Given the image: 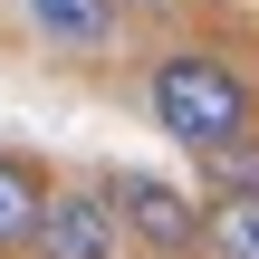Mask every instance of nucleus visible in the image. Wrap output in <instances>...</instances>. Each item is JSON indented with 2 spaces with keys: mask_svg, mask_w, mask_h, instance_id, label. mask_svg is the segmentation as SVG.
Segmentation results:
<instances>
[{
  "mask_svg": "<svg viewBox=\"0 0 259 259\" xmlns=\"http://www.w3.org/2000/svg\"><path fill=\"white\" fill-rule=\"evenodd\" d=\"M144 106H154V125H163L173 144H192V154L250 135V115H259L250 77H240L231 58H211V48H163L154 77H144Z\"/></svg>",
  "mask_w": 259,
  "mask_h": 259,
  "instance_id": "1",
  "label": "nucleus"
},
{
  "mask_svg": "<svg viewBox=\"0 0 259 259\" xmlns=\"http://www.w3.org/2000/svg\"><path fill=\"white\" fill-rule=\"evenodd\" d=\"M106 202H115L125 240H144L154 259H202V202L173 192L163 173H106Z\"/></svg>",
  "mask_w": 259,
  "mask_h": 259,
  "instance_id": "2",
  "label": "nucleus"
},
{
  "mask_svg": "<svg viewBox=\"0 0 259 259\" xmlns=\"http://www.w3.org/2000/svg\"><path fill=\"white\" fill-rule=\"evenodd\" d=\"M38 259H115L125 250V221H115V202H106V183L87 192H48V211H38V240H29Z\"/></svg>",
  "mask_w": 259,
  "mask_h": 259,
  "instance_id": "3",
  "label": "nucleus"
},
{
  "mask_svg": "<svg viewBox=\"0 0 259 259\" xmlns=\"http://www.w3.org/2000/svg\"><path fill=\"white\" fill-rule=\"evenodd\" d=\"M38 211H48V173L29 154H0V259L38 240Z\"/></svg>",
  "mask_w": 259,
  "mask_h": 259,
  "instance_id": "4",
  "label": "nucleus"
},
{
  "mask_svg": "<svg viewBox=\"0 0 259 259\" xmlns=\"http://www.w3.org/2000/svg\"><path fill=\"white\" fill-rule=\"evenodd\" d=\"M202 259H259V192L202 202Z\"/></svg>",
  "mask_w": 259,
  "mask_h": 259,
  "instance_id": "5",
  "label": "nucleus"
},
{
  "mask_svg": "<svg viewBox=\"0 0 259 259\" xmlns=\"http://www.w3.org/2000/svg\"><path fill=\"white\" fill-rule=\"evenodd\" d=\"M29 19L58 38V48H96L115 29V0H29Z\"/></svg>",
  "mask_w": 259,
  "mask_h": 259,
  "instance_id": "6",
  "label": "nucleus"
},
{
  "mask_svg": "<svg viewBox=\"0 0 259 259\" xmlns=\"http://www.w3.org/2000/svg\"><path fill=\"white\" fill-rule=\"evenodd\" d=\"M202 163H211V183H221V192H259V135H231V144H211Z\"/></svg>",
  "mask_w": 259,
  "mask_h": 259,
  "instance_id": "7",
  "label": "nucleus"
},
{
  "mask_svg": "<svg viewBox=\"0 0 259 259\" xmlns=\"http://www.w3.org/2000/svg\"><path fill=\"white\" fill-rule=\"evenodd\" d=\"M115 10H173V0H115Z\"/></svg>",
  "mask_w": 259,
  "mask_h": 259,
  "instance_id": "8",
  "label": "nucleus"
}]
</instances>
